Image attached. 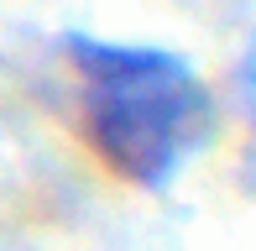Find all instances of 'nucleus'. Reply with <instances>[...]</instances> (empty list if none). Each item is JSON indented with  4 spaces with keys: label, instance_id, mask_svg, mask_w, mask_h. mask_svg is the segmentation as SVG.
I'll use <instances>...</instances> for the list:
<instances>
[{
    "label": "nucleus",
    "instance_id": "f257e3e1",
    "mask_svg": "<svg viewBox=\"0 0 256 251\" xmlns=\"http://www.w3.org/2000/svg\"><path fill=\"white\" fill-rule=\"evenodd\" d=\"M78 74L89 84V136L126 184L157 188L183 162L204 126V89L168 52L74 42Z\"/></svg>",
    "mask_w": 256,
    "mask_h": 251
}]
</instances>
